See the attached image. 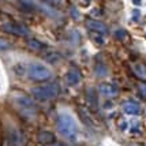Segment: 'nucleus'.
<instances>
[{
    "label": "nucleus",
    "mask_w": 146,
    "mask_h": 146,
    "mask_svg": "<svg viewBox=\"0 0 146 146\" xmlns=\"http://www.w3.org/2000/svg\"><path fill=\"white\" fill-rule=\"evenodd\" d=\"M56 127L59 134L67 139H75L78 135V124L75 119L68 113H60L57 116Z\"/></svg>",
    "instance_id": "obj_1"
},
{
    "label": "nucleus",
    "mask_w": 146,
    "mask_h": 146,
    "mask_svg": "<svg viewBox=\"0 0 146 146\" xmlns=\"http://www.w3.org/2000/svg\"><path fill=\"white\" fill-rule=\"evenodd\" d=\"M13 101L14 105L17 107L19 112L22 115H25L26 117H33L36 115V102L32 97H29L25 93H21V92H17L13 94Z\"/></svg>",
    "instance_id": "obj_2"
},
{
    "label": "nucleus",
    "mask_w": 146,
    "mask_h": 146,
    "mask_svg": "<svg viewBox=\"0 0 146 146\" xmlns=\"http://www.w3.org/2000/svg\"><path fill=\"white\" fill-rule=\"evenodd\" d=\"M60 93V88L56 82L48 83L44 86H37V88H33L32 89V96L34 100L37 101H48L57 97V94Z\"/></svg>",
    "instance_id": "obj_3"
},
{
    "label": "nucleus",
    "mask_w": 146,
    "mask_h": 146,
    "mask_svg": "<svg viewBox=\"0 0 146 146\" xmlns=\"http://www.w3.org/2000/svg\"><path fill=\"white\" fill-rule=\"evenodd\" d=\"M27 75L34 82H45L52 78V71L45 64L32 63L27 67Z\"/></svg>",
    "instance_id": "obj_4"
},
{
    "label": "nucleus",
    "mask_w": 146,
    "mask_h": 146,
    "mask_svg": "<svg viewBox=\"0 0 146 146\" xmlns=\"http://www.w3.org/2000/svg\"><path fill=\"white\" fill-rule=\"evenodd\" d=\"M0 27H1L3 32L8 33V34L18 36V37H27L30 34V29L25 23L17 22V21H6V22H3L0 25Z\"/></svg>",
    "instance_id": "obj_5"
},
{
    "label": "nucleus",
    "mask_w": 146,
    "mask_h": 146,
    "mask_svg": "<svg viewBox=\"0 0 146 146\" xmlns=\"http://www.w3.org/2000/svg\"><path fill=\"white\" fill-rule=\"evenodd\" d=\"M7 146H26V138L19 128H10L6 135Z\"/></svg>",
    "instance_id": "obj_6"
},
{
    "label": "nucleus",
    "mask_w": 146,
    "mask_h": 146,
    "mask_svg": "<svg viewBox=\"0 0 146 146\" xmlns=\"http://www.w3.org/2000/svg\"><path fill=\"white\" fill-rule=\"evenodd\" d=\"M121 108L124 111V113L131 115V116H139L142 113V108H141V104L134 100H127L121 104Z\"/></svg>",
    "instance_id": "obj_7"
},
{
    "label": "nucleus",
    "mask_w": 146,
    "mask_h": 146,
    "mask_svg": "<svg viewBox=\"0 0 146 146\" xmlns=\"http://www.w3.org/2000/svg\"><path fill=\"white\" fill-rule=\"evenodd\" d=\"M86 26L89 27L92 32L97 33V34H100V36H102V34L107 36L109 33L108 26L105 25V23H102L101 21H97V19H90V21H88Z\"/></svg>",
    "instance_id": "obj_8"
},
{
    "label": "nucleus",
    "mask_w": 146,
    "mask_h": 146,
    "mask_svg": "<svg viewBox=\"0 0 146 146\" xmlns=\"http://www.w3.org/2000/svg\"><path fill=\"white\" fill-rule=\"evenodd\" d=\"M81 79H82V72L79 68H76V67H70V70L67 71V74H66V82L68 86H75L78 83L81 82Z\"/></svg>",
    "instance_id": "obj_9"
},
{
    "label": "nucleus",
    "mask_w": 146,
    "mask_h": 146,
    "mask_svg": "<svg viewBox=\"0 0 146 146\" xmlns=\"http://www.w3.org/2000/svg\"><path fill=\"white\" fill-rule=\"evenodd\" d=\"M131 71H133V75L139 79L141 82L146 83V64L142 62H135L131 64Z\"/></svg>",
    "instance_id": "obj_10"
},
{
    "label": "nucleus",
    "mask_w": 146,
    "mask_h": 146,
    "mask_svg": "<svg viewBox=\"0 0 146 146\" xmlns=\"http://www.w3.org/2000/svg\"><path fill=\"white\" fill-rule=\"evenodd\" d=\"M98 92H100V94L107 97V98H113V97L119 94V89L115 85H111V83H101L98 86Z\"/></svg>",
    "instance_id": "obj_11"
},
{
    "label": "nucleus",
    "mask_w": 146,
    "mask_h": 146,
    "mask_svg": "<svg viewBox=\"0 0 146 146\" xmlns=\"http://www.w3.org/2000/svg\"><path fill=\"white\" fill-rule=\"evenodd\" d=\"M37 141H38V143H41V145L52 146L53 143H56V137H55V134L51 133V131L42 130V131H40V133H38Z\"/></svg>",
    "instance_id": "obj_12"
},
{
    "label": "nucleus",
    "mask_w": 146,
    "mask_h": 146,
    "mask_svg": "<svg viewBox=\"0 0 146 146\" xmlns=\"http://www.w3.org/2000/svg\"><path fill=\"white\" fill-rule=\"evenodd\" d=\"M26 44H27V48L33 52H42L46 49V45H45L44 42H41L40 40H37V38H30V40H27Z\"/></svg>",
    "instance_id": "obj_13"
},
{
    "label": "nucleus",
    "mask_w": 146,
    "mask_h": 146,
    "mask_svg": "<svg viewBox=\"0 0 146 146\" xmlns=\"http://www.w3.org/2000/svg\"><path fill=\"white\" fill-rule=\"evenodd\" d=\"M86 100L89 102L90 108L92 109H97L98 107V98H97V93L93 88H88L86 89Z\"/></svg>",
    "instance_id": "obj_14"
},
{
    "label": "nucleus",
    "mask_w": 146,
    "mask_h": 146,
    "mask_svg": "<svg viewBox=\"0 0 146 146\" xmlns=\"http://www.w3.org/2000/svg\"><path fill=\"white\" fill-rule=\"evenodd\" d=\"M108 67H107V64H104V63H96L94 66V74L98 78H104V76H107L108 75Z\"/></svg>",
    "instance_id": "obj_15"
},
{
    "label": "nucleus",
    "mask_w": 146,
    "mask_h": 146,
    "mask_svg": "<svg viewBox=\"0 0 146 146\" xmlns=\"http://www.w3.org/2000/svg\"><path fill=\"white\" fill-rule=\"evenodd\" d=\"M11 48H13V45H11L10 41H7V40L0 37V52H7L10 51Z\"/></svg>",
    "instance_id": "obj_16"
},
{
    "label": "nucleus",
    "mask_w": 146,
    "mask_h": 146,
    "mask_svg": "<svg viewBox=\"0 0 146 146\" xmlns=\"http://www.w3.org/2000/svg\"><path fill=\"white\" fill-rule=\"evenodd\" d=\"M18 6H21L23 10L22 11H33L34 10V3H32V1H19Z\"/></svg>",
    "instance_id": "obj_17"
},
{
    "label": "nucleus",
    "mask_w": 146,
    "mask_h": 146,
    "mask_svg": "<svg viewBox=\"0 0 146 146\" xmlns=\"http://www.w3.org/2000/svg\"><path fill=\"white\" fill-rule=\"evenodd\" d=\"M45 60H48L49 63H56L57 60L60 59V55L57 53V52H51L49 55H45Z\"/></svg>",
    "instance_id": "obj_18"
},
{
    "label": "nucleus",
    "mask_w": 146,
    "mask_h": 146,
    "mask_svg": "<svg viewBox=\"0 0 146 146\" xmlns=\"http://www.w3.org/2000/svg\"><path fill=\"white\" fill-rule=\"evenodd\" d=\"M138 93L142 98H146V83L145 82H141L138 85Z\"/></svg>",
    "instance_id": "obj_19"
},
{
    "label": "nucleus",
    "mask_w": 146,
    "mask_h": 146,
    "mask_svg": "<svg viewBox=\"0 0 146 146\" xmlns=\"http://www.w3.org/2000/svg\"><path fill=\"white\" fill-rule=\"evenodd\" d=\"M113 36L117 40H124V38L127 37V32L126 30H121V29H119V30H116V32L113 33Z\"/></svg>",
    "instance_id": "obj_20"
},
{
    "label": "nucleus",
    "mask_w": 146,
    "mask_h": 146,
    "mask_svg": "<svg viewBox=\"0 0 146 146\" xmlns=\"http://www.w3.org/2000/svg\"><path fill=\"white\" fill-rule=\"evenodd\" d=\"M70 13H71V17H72V18L75 19V21H78V19H79V17H81V15H79V11L76 10L75 7H71Z\"/></svg>",
    "instance_id": "obj_21"
},
{
    "label": "nucleus",
    "mask_w": 146,
    "mask_h": 146,
    "mask_svg": "<svg viewBox=\"0 0 146 146\" xmlns=\"http://www.w3.org/2000/svg\"><path fill=\"white\" fill-rule=\"evenodd\" d=\"M93 38H94L96 41H97V44H105V40H104V38H102V36H100V37H98V36H93Z\"/></svg>",
    "instance_id": "obj_22"
},
{
    "label": "nucleus",
    "mask_w": 146,
    "mask_h": 146,
    "mask_svg": "<svg viewBox=\"0 0 146 146\" xmlns=\"http://www.w3.org/2000/svg\"><path fill=\"white\" fill-rule=\"evenodd\" d=\"M52 146H67L66 143H62V142H56V143H53Z\"/></svg>",
    "instance_id": "obj_23"
},
{
    "label": "nucleus",
    "mask_w": 146,
    "mask_h": 146,
    "mask_svg": "<svg viewBox=\"0 0 146 146\" xmlns=\"http://www.w3.org/2000/svg\"><path fill=\"white\" fill-rule=\"evenodd\" d=\"M133 146H141V145H133Z\"/></svg>",
    "instance_id": "obj_24"
}]
</instances>
